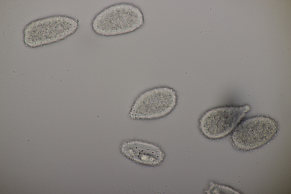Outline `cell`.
I'll return each instance as SVG.
<instances>
[{
	"label": "cell",
	"instance_id": "1",
	"mask_svg": "<svg viewBox=\"0 0 291 194\" xmlns=\"http://www.w3.org/2000/svg\"><path fill=\"white\" fill-rule=\"evenodd\" d=\"M143 14L132 3H122L106 8L96 15L92 24L97 34L108 36L124 34L135 31L144 25Z\"/></svg>",
	"mask_w": 291,
	"mask_h": 194
},
{
	"label": "cell",
	"instance_id": "5",
	"mask_svg": "<svg viewBox=\"0 0 291 194\" xmlns=\"http://www.w3.org/2000/svg\"><path fill=\"white\" fill-rule=\"evenodd\" d=\"M250 110L248 105L213 109L206 112L201 117L199 127L203 134L209 138L222 137L230 133Z\"/></svg>",
	"mask_w": 291,
	"mask_h": 194
},
{
	"label": "cell",
	"instance_id": "7",
	"mask_svg": "<svg viewBox=\"0 0 291 194\" xmlns=\"http://www.w3.org/2000/svg\"><path fill=\"white\" fill-rule=\"evenodd\" d=\"M207 194H232L236 193L230 188L211 182L210 187L206 191Z\"/></svg>",
	"mask_w": 291,
	"mask_h": 194
},
{
	"label": "cell",
	"instance_id": "3",
	"mask_svg": "<svg viewBox=\"0 0 291 194\" xmlns=\"http://www.w3.org/2000/svg\"><path fill=\"white\" fill-rule=\"evenodd\" d=\"M177 96L172 89L155 88L141 94L132 106L129 113L133 119H149L164 117L176 104Z\"/></svg>",
	"mask_w": 291,
	"mask_h": 194
},
{
	"label": "cell",
	"instance_id": "6",
	"mask_svg": "<svg viewBox=\"0 0 291 194\" xmlns=\"http://www.w3.org/2000/svg\"><path fill=\"white\" fill-rule=\"evenodd\" d=\"M122 152L134 161L145 164H156L163 159V154L157 146L151 144L135 141L123 143Z\"/></svg>",
	"mask_w": 291,
	"mask_h": 194
},
{
	"label": "cell",
	"instance_id": "2",
	"mask_svg": "<svg viewBox=\"0 0 291 194\" xmlns=\"http://www.w3.org/2000/svg\"><path fill=\"white\" fill-rule=\"evenodd\" d=\"M78 27L76 20L68 16H59L39 19L25 27L24 41L32 47L48 44L73 34Z\"/></svg>",
	"mask_w": 291,
	"mask_h": 194
},
{
	"label": "cell",
	"instance_id": "4",
	"mask_svg": "<svg viewBox=\"0 0 291 194\" xmlns=\"http://www.w3.org/2000/svg\"><path fill=\"white\" fill-rule=\"evenodd\" d=\"M277 124L269 117L257 116L240 124L232 135L233 143L238 148L250 150L258 147L270 140L276 133Z\"/></svg>",
	"mask_w": 291,
	"mask_h": 194
}]
</instances>
